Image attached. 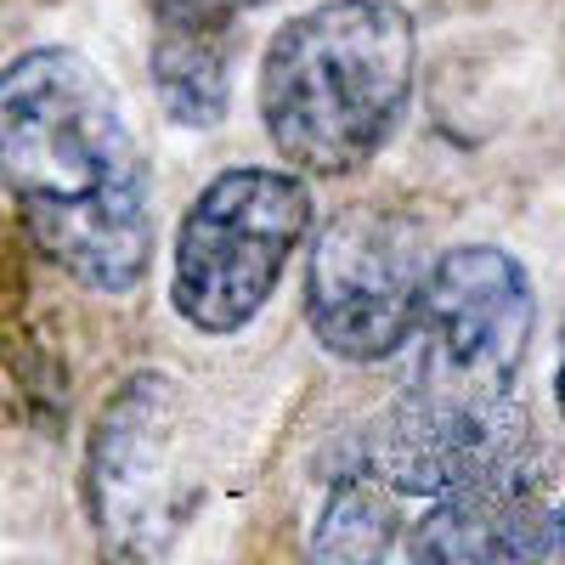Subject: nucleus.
<instances>
[{"mask_svg": "<svg viewBox=\"0 0 565 565\" xmlns=\"http://www.w3.org/2000/svg\"><path fill=\"white\" fill-rule=\"evenodd\" d=\"M153 90L175 125H215L232 97L226 74V45L221 29H193V23H164L153 40Z\"/></svg>", "mask_w": 565, "mask_h": 565, "instance_id": "nucleus-9", "label": "nucleus"}, {"mask_svg": "<svg viewBox=\"0 0 565 565\" xmlns=\"http://www.w3.org/2000/svg\"><path fill=\"white\" fill-rule=\"evenodd\" d=\"M413 559H565V509L521 481L447 492L407 537Z\"/></svg>", "mask_w": 565, "mask_h": 565, "instance_id": "nucleus-8", "label": "nucleus"}, {"mask_svg": "<svg viewBox=\"0 0 565 565\" xmlns=\"http://www.w3.org/2000/svg\"><path fill=\"white\" fill-rule=\"evenodd\" d=\"M413 57V23L385 0H328L282 23L260 63L271 148L311 175L367 164L407 114Z\"/></svg>", "mask_w": 565, "mask_h": 565, "instance_id": "nucleus-2", "label": "nucleus"}, {"mask_svg": "<svg viewBox=\"0 0 565 565\" xmlns=\"http://www.w3.org/2000/svg\"><path fill=\"white\" fill-rule=\"evenodd\" d=\"M170 418H175V385L164 373H136L90 430L85 492L103 548L114 554H153L164 548V526H175Z\"/></svg>", "mask_w": 565, "mask_h": 565, "instance_id": "nucleus-7", "label": "nucleus"}, {"mask_svg": "<svg viewBox=\"0 0 565 565\" xmlns=\"http://www.w3.org/2000/svg\"><path fill=\"white\" fill-rule=\"evenodd\" d=\"M537 322L526 266L492 244H458L430 260L418 300L424 367L418 380L447 391L514 396V373L526 362Z\"/></svg>", "mask_w": 565, "mask_h": 565, "instance_id": "nucleus-5", "label": "nucleus"}, {"mask_svg": "<svg viewBox=\"0 0 565 565\" xmlns=\"http://www.w3.org/2000/svg\"><path fill=\"white\" fill-rule=\"evenodd\" d=\"M521 458H526L521 402L447 391L430 380H413V391L391 413V430L380 436V476L436 498L521 481Z\"/></svg>", "mask_w": 565, "mask_h": 565, "instance_id": "nucleus-6", "label": "nucleus"}, {"mask_svg": "<svg viewBox=\"0 0 565 565\" xmlns=\"http://www.w3.org/2000/svg\"><path fill=\"white\" fill-rule=\"evenodd\" d=\"M554 396H559V407H565V356H559V373H554Z\"/></svg>", "mask_w": 565, "mask_h": 565, "instance_id": "nucleus-12", "label": "nucleus"}, {"mask_svg": "<svg viewBox=\"0 0 565 565\" xmlns=\"http://www.w3.org/2000/svg\"><path fill=\"white\" fill-rule=\"evenodd\" d=\"M249 7H266V0H153L159 23H193V29H226Z\"/></svg>", "mask_w": 565, "mask_h": 565, "instance_id": "nucleus-11", "label": "nucleus"}, {"mask_svg": "<svg viewBox=\"0 0 565 565\" xmlns=\"http://www.w3.org/2000/svg\"><path fill=\"white\" fill-rule=\"evenodd\" d=\"M311 232V193L295 170H221L175 232L170 300L199 334H238L260 317Z\"/></svg>", "mask_w": 565, "mask_h": 565, "instance_id": "nucleus-3", "label": "nucleus"}, {"mask_svg": "<svg viewBox=\"0 0 565 565\" xmlns=\"http://www.w3.org/2000/svg\"><path fill=\"white\" fill-rule=\"evenodd\" d=\"M311 548L322 559H380L391 548V503H385V492L367 487V481H345L340 498L328 503Z\"/></svg>", "mask_w": 565, "mask_h": 565, "instance_id": "nucleus-10", "label": "nucleus"}, {"mask_svg": "<svg viewBox=\"0 0 565 565\" xmlns=\"http://www.w3.org/2000/svg\"><path fill=\"white\" fill-rule=\"evenodd\" d=\"M0 193L79 289L130 295L148 277V159L103 68L68 45H34L0 68Z\"/></svg>", "mask_w": 565, "mask_h": 565, "instance_id": "nucleus-1", "label": "nucleus"}, {"mask_svg": "<svg viewBox=\"0 0 565 565\" xmlns=\"http://www.w3.org/2000/svg\"><path fill=\"white\" fill-rule=\"evenodd\" d=\"M424 238L407 215L351 210L328 221L306 266V322L345 362H380L418 334L424 300Z\"/></svg>", "mask_w": 565, "mask_h": 565, "instance_id": "nucleus-4", "label": "nucleus"}]
</instances>
